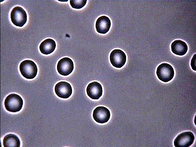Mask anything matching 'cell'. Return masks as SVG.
<instances>
[{
    "label": "cell",
    "mask_w": 196,
    "mask_h": 147,
    "mask_svg": "<svg viewBox=\"0 0 196 147\" xmlns=\"http://www.w3.org/2000/svg\"><path fill=\"white\" fill-rule=\"evenodd\" d=\"M56 47L55 41L52 39L47 38L41 43L39 46V49L42 53L47 55L52 53Z\"/></svg>",
    "instance_id": "cell-13"
},
{
    "label": "cell",
    "mask_w": 196,
    "mask_h": 147,
    "mask_svg": "<svg viewBox=\"0 0 196 147\" xmlns=\"http://www.w3.org/2000/svg\"><path fill=\"white\" fill-rule=\"evenodd\" d=\"M87 0H70L71 7L74 9H80L86 4Z\"/></svg>",
    "instance_id": "cell-15"
},
{
    "label": "cell",
    "mask_w": 196,
    "mask_h": 147,
    "mask_svg": "<svg viewBox=\"0 0 196 147\" xmlns=\"http://www.w3.org/2000/svg\"><path fill=\"white\" fill-rule=\"evenodd\" d=\"M57 70L60 74L64 76L69 75L74 68L72 60L68 57H64L61 59L57 65Z\"/></svg>",
    "instance_id": "cell-7"
},
{
    "label": "cell",
    "mask_w": 196,
    "mask_h": 147,
    "mask_svg": "<svg viewBox=\"0 0 196 147\" xmlns=\"http://www.w3.org/2000/svg\"><path fill=\"white\" fill-rule=\"evenodd\" d=\"M110 60L113 66L120 68L125 65L126 61V56L125 53L121 49H115L111 52Z\"/></svg>",
    "instance_id": "cell-6"
},
{
    "label": "cell",
    "mask_w": 196,
    "mask_h": 147,
    "mask_svg": "<svg viewBox=\"0 0 196 147\" xmlns=\"http://www.w3.org/2000/svg\"><path fill=\"white\" fill-rule=\"evenodd\" d=\"M10 18L12 23L15 26L20 27L23 26L27 20V15L25 10L22 7L16 6L12 10Z\"/></svg>",
    "instance_id": "cell-4"
},
{
    "label": "cell",
    "mask_w": 196,
    "mask_h": 147,
    "mask_svg": "<svg viewBox=\"0 0 196 147\" xmlns=\"http://www.w3.org/2000/svg\"><path fill=\"white\" fill-rule=\"evenodd\" d=\"M4 103L5 108L7 111L15 113L20 111L22 108L23 100L19 95L12 93L6 97Z\"/></svg>",
    "instance_id": "cell-1"
},
{
    "label": "cell",
    "mask_w": 196,
    "mask_h": 147,
    "mask_svg": "<svg viewBox=\"0 0 196 147\" xmlns=\"http://www.w3.org/2000/svg\"><path fill=\"white\" fill-rule=\"evenodd\" d=\"M171 48L173 53L179 56L185 55L188 50L186 43L180 40H176L173 42L171 44Z\"/></svg>",
    "instance_id": "cell-12"
},
{
    "label": "cell",
    "mask_w": 196,
    "mask_h": 147,
    "mask_svg": "<svg viewBox=\"0 0 196 147\" xmlns=\"http://www.w3.org/2000/svg\"><path fill=\"white\" fill-rule=\"evenodd\" d=\"M93 116L97 122L103 124L107 122L109 120L110 114L109 110L103 106H99L96 108L93 112Z\"/></svg>",
    "instance_id": "cell-9"
},
{
    "label": "cell",
    "mask_w": 196,
    "mask_h": 147,
    "mask_svg": "<svg viewBox=\"0 0 196 147\" xmlns=\"http://www.w3.org/2000/svg\"><path fill=\"white\" fill-rule=\"evenodd\" d=\"M111 24L110 20L108 17L105 16H101L96 22V30L99 33L105 34L109 31Z\"/></svg>",
    "instance_id": "cell-11"
},
{
    "label": "cell",
    "mask_w": 196,
    "mask_h": 147,
    "mask_svg": "<svg viewBox=\"0 0 196 147\" xmlns=\"http://www.w3.org/2000/svg\"><path fill=\"white\" fill-rule=\"evenodd\" d=\"M3 144L4 147H19L20 140L18 137L15 134H10L4 138Z\"/></svg>",
    "instance_id": "cell-14"
},
{
    "label": "cell",
    "mask_w": 196,
    "mask_h": 147,
    "mask_svg": "<svg viewBox=\"0 0 196 147\" xmlns=\"http://www.w3.org/2000/svg\"><path fill=\"white\" fill-rule=\"evenodd\" d=\"M54 91L58 96L63 99L68 98L71 95L72 92L70 84L64 81L60 82L56 84Z\"/></svg>",
    "instance_id": "cell-8"
},
{
    "label": "cell",
    "mask_w": 196,
    "mask_h": 147,
    "mask_svg": "<svg viewBox=\"0 0 196 147\" xmlns=\"http://www.w3.org/2000/svg\"><path fill=\"white\" fill-rule=\"evenodd\" d=\"M156 74L158 79L162 81L166 82L171 80L174 74V69L170 64L163 63L157 68Z\"/></svg>",
    "instance_id": "cell-3"
},
{
    "label": "cell",
    "mask_w": 196,
    "mask_h": 147,
    "mask_svg": "<svg viewBox=\"0 0 196 147\" xmlns=\"http://www.w3.org/2000/svg\"><path fill=\"white\" fill-rule=\"evenodd\" d=\"M194 136L190 131H186L179 134L175 139L173 143L176 147H188L194 142Z\"/></svg>",
    "instance_id": "cell-5"
},
{
    "label": "cell",
    "mask_w": 196,
    "mask_h": 147,
    "mask_svg": "<svg viewBox=\"0 0 196 147\" xmlns=\"http://www.w3.org/2000/svg\"><path fill=\"white\" fill-rule=\"evenodd\" d=\"M87 95L93 100H98L102 96V87L100 83L96 81L89 83L86 89Z\"/></svg>",
    "instance_id": "cell-10"
},
{
    "label": "cell",
    "mask_w": 196,
    "mask_h": 147,
    "mask_svg": "<svg viewBox=\"0 0 196 147\" xmlns=\"http://www.w3.org/2000/svg\"><path fill=\"white\" fill-rule=\"evenodd\" d=\"M20 72L23 77L28 79H34L37 73V68L33 61L26 60L22 61L19 67Z\"/></svg>",
    "instance_id": "cell-2"
}]
</instances>
